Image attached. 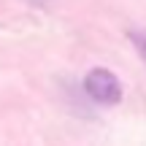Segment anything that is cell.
Returning a JSON list of instances; mask_svg holds the SVG:
<instances>
[{
  "instance_id": "1",
  "label": "cell",
  "mask_w": 146,
  "mask_h": 146,
  "mask_svg": "<svg viewBox=\"0 0 146 146\" xmlns=\"http://www.w3.org/2000/svg\"><path fill=\"white\" fill-rule=\"evenodd\" d=\"M84 92L98 106H116L122 100V81L108 68H92L84 76Z\"/></svg>"
},
{
  "instance_id": "2",
  "label": "cell",
  "mask_w": 146,
  "mask_h": 146,
  "mask_svg": "<svg viewBox=\"0 0 146 146\" xmlns=\"http://www.w3.org/2000/svg\"><path fill=\"white\" fill-rule=\"evenodd\" d=\"M130 41H133V46H135V52L141 54V60L146 62V30H133Z\"/></svg>"
}]
</instances>
